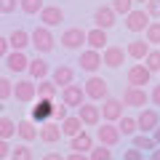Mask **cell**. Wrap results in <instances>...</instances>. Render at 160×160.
Segmentation results:
<instances>
[{"instance_id": "1", "label": "cell", "mask_w": 160, "mask_h": 160, "mask_svg": "<svg viewBox=\"0 0 160 160\" xmlns=\"http://www.w3.org/2000/svg\"><path fill=\"white\" fill-rule=\"evenodd\" d=\"M83 88H86V96L91 99L93 104L96 102H107L109 99V83L102 78V75H91V78L83 83Z\"/></svg>"}, {"instance_id": "2", "label": "cell", "mask_w": 160, "mask_h": 160, "mask_svg": "<svg viewBox=\"0 0 160 160\" xmlns=\"http://www.w3.org/2000/svg\"><path fill=\"white\" fill-rule=\"evenodd\" d=\"M59 43H62L67 51H80L83 46H88V29H83V27H69V29H64V32H62Z\"/></svg>"}, {"instance_id": "3", "label": "cell", "mask_w": 160, "mask_h": 160, "mask_svg": "<svg viewBox=\"0 0 160 160\" xmlns=\"http://www.w3.org/2000/svg\"><path fill=\"white\" fill-rule=\"evenodd\" d=\"M53 46H56V38H53V32L48 27H43V24H38V27L32 29V48L38 53H51Z\"/></svg>"}, {"instance_id": "4", "label": "cell", "mask_w": 160, "mask_h": 160, "mask_svg": "<svg viewBox=\"0 0 160 160\" xmlns=\"http://www.w3.org/2000/svg\"><path fill=\"white\" fill-rule=\"evenodd\" d=\"M53 112H56V102H51V99H38L35 107L29 109V120H35L38 126H46V123L53 120Z\"/></svg>"}, {"instance_id": "5", "label": "cell", "mask_w": 160, "mask_h": 160, "mask_svg": "<svg viewBox=\"0 0 160 160\" xmlns=\"http://www.w3.org/2000/svg\"><path fill=\"white\" fill-rule=\"evenodd\" d=\"M149 24H152V16H149L147 8H133V11L126 16V29H128V32H133V35L147 32Z\"/></svg>"}, {"instance_id": "6", "label": "cell", "mask_w": 160, "mask_h": 160, "mask_svg": "<svg viewBox=\"0 0 160 160\" xmlns=\"http://www.w3.org/2000/svg\"><path fill=\"white\" fill-rule=\"evenodd\" d=\"M78 64H80V69H83V72H88V78H91V75H96V69L104 64V56H102V51H93V48H83V51H80Z\"/></svg>"}, {"instance_id": "7", "label": "cell", "mask_w": 160, "mask_h": 160, "mask_svg": "<svg viewBox=\"0 0 160 160\" xmlns=\"http://www.w3.org/2000/svg\"><path fill=\"white\" fill-rule=\"evenodd\" d=\"M136 123H139V133H149V136H152V133L160 128V112L144 107L142 112L136 115Z\"/></svg>"}, {"instance_id": "8", "label": "cell", "mask_w": 160, "mask_h": 160, "mask_svg": "<svg viewBox=\"0 0 160 160\" xmlns=\"http://www.w3.org/2000/svg\"><path fill=\"white\" fill-rule=\"evenodd\" d=\"M96 139H99V144H104V147H118L120 144V139H123V133H120V128H118V123H102V126L96 128Z\"/></svg>"}, {"instance_id": "9", "label": "cell", "mask_w": 160, "mask_h": 160, "mask_svg": "<svg viewBox=\"0 0 160 160\" xmlns=\"http://www.w3.org/2000/svg\"><path fill=\"white\" fill-rule=\"evenodd\" d=\"M13 96H16V102H22V104L35 102V99H38V83H35L32 78H22V80H16Z\"/></svg>"}, {"instance_id": "10", "label": "cell", "mask_w": 160, "mask_h": 160, "mask_svg": "<svg viewBox=\"0 0 160 160\" xmlns=\"http://www.w3.org/2000/svg\"><path fill=\"white\" fill-rule=\"evenodd\" d=\"M126 78H128V86H133V88H144L152 83V72L147 69V64H131Z\"/></svg>"}, {"instance_id": "11", "label": "cell", "mask_w": 160, "mask_h": 160, "mask_svg": "<svg viewBox=\"0 0 160 160\" xmlns=\"http://www.w3.org/2000/svg\"><path fill=\"white\" fill-rule=\"evenodd\" d=\"M123 99H115V96H109L107 102H102V118H104V123H120V120L126 118L123 115Z\"/></svg>"}, {"instance_id": "12", "label": "cell", "mask_w": 160, "mask_h": 160, "mask_svg": "<svg viewBox=\"0 0 160 160\" xmlns=\"http://www.w3.org/2000/svg\"><path fill=\"white\" fill-rule=\"evenodd\" d=\"M86 88L83 86H78V83H72L69 88H64L62 91V104H67L69 109H80L83 104H86Z\"/></svg>"}, {"instance_id": "13", "label": "cell", "mask_w": 160, "mask_h": 160, "mask_svg": "<svg viewBox=\"0 0 160 160\" xmlns=\"http://www.w3.org/2000/svg\"><path fill=\"white\" fill-rule=\"evenodd\" d=\"M3 62H6V69H8V72H13V75L29 72V56L24 51H11Z\"/></svg>"}, {"instance_id": "14", "label": "cell", "mask_w": 160, "mask_h": 160, "mask_svg": "<svg viewBox=\"0 0 160 160\" xmlns=\"http://www.w3.org/2000/svg\"><path fill=\"white\" fill-rule=\"evenodd\" d=\"M147 102H152V99H149V93L144 91V88L128 86L126 91H123V104H126V107H139V109H144V107H147Z\"/></svg>"}, {"instance_id": "15", "label": "cell", "mask_w": 160, "mask_h": 160, "mask_svg": "<svg viewBox=\"0 0 160 160\" xmlns=\"http://www.w3.org/2000/svg\"><path fill=\"white\" fill-rule=\"evenodd\" d=\"M115 19H118V13L112 11V6H99L96 11H93V24H96L99 29H112Z\"/></svg>"}, {"instance_id": "16", "label": "cell", "mask_w": 160, "mask_h": 160, "mask_svg": "<svg viewBox=\"0 0 160 160\" xmlns=\"http://www.w3.org/2000/svg\"><path fill=\"white\" fill-rule=\"evenodd\" d=\"M78 115H80V120L86 123V126H102V107H96L93 102H86L83 107L78 109Z\"/></svg>"}, {"instance_id": "17", "label": "cell", "mask_w": 160, "mask_h": 160, "mask_svg": "<svg viewBox=\"0 0 160 160\" xmlns=\"http://www.w3.org/2000/svg\"><path fill=\"white\" fill-rule=\"evenodd\" d=\"M102 56H104V67L118 69V67H123V62L128 59V51H126V48H120V46H109Z\"/></svg>"}, {"instance_id": "18", "label": "cell", "mask_w": 160, "mask_h": 160, "mask_svg": "<svg viewBox=\"0 0 160 160\" xmlns=\"http://www.w3.org/2000/svg\"><path fill=\"white\" fill-rule=\"evenodd\" d=\"M51 80L64 91V88H69V86L75 83V69L69 67V64H59V67L51 72Z\"/></svg>"}, {"instance_id": "19", "label": "cell", "mask_w": 160, "mask_h": 160, "mask_svg": "<svg viewBox=\"0 0 160 160\" xmlns=\"http://www.w3.org/2000/svg\"><path fill=\"white\" fill-rule=\"evenodd\" d=\"M51 72H53V69L48 67V62L43 56L29 59V78H32V80H38V83H40V80H48V78H51Z\"/></svg>"}, {"instance_id": "20", "label": "cell", "mask_w": 160, "mask_h": 160, "mask_svg": "<svg viewBox=\"0 0 160 160\" xmlns=\"http://www.w3.org/2000/svg\"><path fill=\"white\" fill-rule=\"evenodd\" d=\"M62 22H64V11L59 6H46L43 8V13H40V24H43V27L53 29V27H59Z\"/></svg>"}, {"instance_id": "21", "label": "cell", "mask_w": 160, "mask_h": 160, "mask_svg": "<svg viewBox=\"0 0 160 160\" xmlns=\"http://www.w3.org/2000/svg\"><path fill=\"white\" fill-rule=\"evenodd\" d=\"M62 136H64L62 123H56V120L46 123V126H40V142H43V144H56Z\"/></svg>"}, {"instance_id": "22", "label": "cell", "mask_w": 160, "mask_h": 160, "mask_svg": "<svg viewBox=\"0 0 160 160\" xmlns=\"http://www.w3.org/2000/svg\"><path fill=\"white\" fill-rule=\"evenodd\" d=\"M126 51H128V56H131L133 62H144V59L149 56V51H152V46H149L147 40H139V38H133L131 43L126 46Z\"/></svg>"}, {"instance_id": "23", "label": "cell", "mask_w": 160, "mask_h": 160, "mask_svg": "<svg viewBox=\"0 0 160 160\" xmlns=\"http://www.w3.org/2000/svg\"><path fill=\"white\" fill-rule=\"evenodd\" d=\"M88 48H93V51H107L109 48V38H107V29H99V27H93V29H88Z\"/></svg>"}, {"instance_id": "24", "label": "cell", "mask_w": 160, "mask_h": 160, "mask_svg": "<svg viewBox=\"0 0 160 160\" xmlns=\"http://www.w3.org/2000/svg\"><path fill=\"white\" fill-rule=\"evenodd\" d=\"M19 139H22L24 144L35 142V139H40V126L35 123V120H19Z\"/></svg>"}, {"instance_id": "25", "label": "cell", "mask_w": 160, "mask_h": 160, "mask_svg": "<svg viewBox=\"0 0 160 160\" xmlns=\"http://www.w3.org/2000/svg\"><path fill=\"white\" fill-rule=\"evenodd\" d=\"M69 149H72V152H80V155H91V149H93V136H91L88 131H83L80 136L69 139Z\"/></svg>"}, {"instance_id": "26", "label": "cell", "mask_w": 160, "mask_h": 160, "mask_svg": "<svg viewBox=\"0 0 160 160\" xmlns=\"http://www.w3.org/2000/svg\"><path fill=\"white\" fill-rule=\"evenodd\" d=\"M62 131H64L67 139H75V136H80V133L86 131V123L80 120V115H69V118L62 123Z\"/></svg>"}, {"instance_id": "27", "label": "cell", "mask_w": 160, "mask_h": 160, "mask_svg": "<svg viewBox=\"0 0 160 160\" xmlns=\"http://www.w3.org/2000/svg\"><path fill=\"white\" fill-rule=\"evenodd\" d=\"M8 40H11V48H13V51H24L27 46H32V32L16 27L11 35H8Z\"/></svg>"}, {"instance_id": "28", "label": "cell", "mask_w": 160, "mask_h": 160, "mask_svg": "<svg viewBox=\"0 0 160 160\" xmlns=\"http://www.w3.org/2000/svg\"><path fill=\"white\" fill-rule=\"evenodd\" d=\"M13 136H19V123H13L8 115L0 118V142H11Z\"/></svg>"}, {"instance_id": "29", "label": "cell", "mask_w": 160, "mask_h": 160, "mask_svg": "<svg viewBox=\"0 0 160 160\" xmlns=\"http://www.w3.org/2000/svg\"><path fill=\"white\" fill-rule=\"evenodd\" d=\"M131 147H136V149H142V152H144V149H147V152L152 155L155 149H158V142H155V139L149 136V133H136V136L131 139Z\"/></svg>"}, {"instance_id": "30", "label": "cell", "mask_w": 160, "mask_h": 160, "mask_svg": "<svg viewBox=\"0 0 160 160\" xmlns=\"http://www.w3.org/2000/svg\"><path fill=\"white\" fill-rule=\"evenodd\" d=\"M56 93H59V86L53 83L51 78L38 83V99H51V102H53V99H56Z\"/></svg>"}, {"instance_id": "31", "label": "cell", "mask_w": 160, "mask_h": 160, "mask_svg": "<svg viewBox=\"0 0 160 160\" xmlns=\"http://www.w3.org/2000/svg\"><path fill=\"white\" fill-rule=\"evenodd\" d=\"M118 128H120V133L123 136H136V131H139V123H136V118H131V115H126V118L118 123Z\"/></svg>"}, {"instance_id": "32", "label": "cell", "mask_w": 160, "mask_h": 160, "mask_svg": "<svg viewBox=\"0 0 160 160\" xmlns=\"http://www.w3.org/2000/svg\"><path fill=\"white\" fill-rule=\"evenodd\" d=\"M43 8H46L43 0H22V13H27V16H40Z\"/></svg>"}, {"instance_id": "33", "label": "cell", "mask_w": 160, "mask_h": 160, "mask_svg": "<svg viewBox=\"0 0 160 160\" xmlns=\"http://www.w3.org/2000/svg\"><path fill=\"white\" fill-rule=\"evenodd\" d=\"M133 8H136V0H112V11L118 13V16H120V13H123V16H128Z\"/></svg>"}, {"instance_id": "34", "label": "cell", "mask_w": 160, "mask_h": 160, "mask_svg": "<svg viewBox=\"0 0 160 160\" xmlns=\"http://www.w3.org/2000/svg\"><path fill=\"white\" fill-rule=\"evenodd\" d=\"M11 160H35V152L29 149V144H16L13 147V155H11Z\"/></svg>"}, {"instance_id": "35", "label": "cell", "mask_w": 160, "mask_h": 160, "mask_svg": "<svg viewBox=\"0 0 160 160\" xmlns=\"http://www.w3.org/2000/svg\"><path fill=\"white\" fill-rule=\"evenodd\" d=\"M144 40H147L149 46H160V22L149 24V29L144 32Z\"/></svg>"}, {"instance_id": "36", "label": "cell", "mask_w": 160, "mask_h": 160, "mask_svg": "<svg viewBox=\"0 0 160 160\" xmlns=\"http://www.w3.org/2000/svg\"><path fill=\"white\" fill-rule=\"evenodd\" d=\"M144 64H147V69L149 72H160V48H152V51H149V56L144 59Z\"/></svg>"}, {"instance_id": "37", "label": "cell", "mask_w": 160, "mask_h": 160, "mask_svg": "<svg viewBox=\"0 0 160 160\" xmlns=\"http://www.w3.org/2000/svg\"><path fill=\"white\" fill-rule=\"evenodd\" d=\"M13 88H16V83H11V78H3L0 80V99L8 102V99L13 96Z\"/></svg>"}, {"instance_id": "38", "label": "cell", "mask_w": 160, "mask_h": 160, "mask_svg": "<svg viewBox=\"0 0 160 160\" xmlns=\"http://www.w3.org/2000/svg\"><path fill=\"white\" fill-rule=\"evenodd\" d=\"M91 160H112V149L104 147V144H99V147L91 149V155H88Z\"/></svg>"}, {"instance_id": "39", "label": "cell", "mask_w": 160, "mask_h": 160, "mask_svg": "<svg viewBox=\"0 0 160 160\" xmlns=\"http://www.w3.org/2000/svg\"><path fill=\"white\" fill-rule=\"evenodd\" d=\"M16 8H22V0H0V11L6 13V16H8V13H13Z\"/></svg>"}, {"instance_id": "40", "label": "cell", "mask_w": 160, "mask_h": 160, "mask_svg": "<svg viewBox=\"0 0 160 160\" xmlns=\"http://www.w3.org/2000/svg\"><path fill=\"white\" fill-rule=\"evenodd\" d=\"M123 160H144V152L136 147H128L126 152H123Z\"/></svg>"}, {"instance_id": "41", "label": "cell", "mask_w": 160, "mask_h": 160, "mask_svg": "<svg viewBox=\"0 0 160 160\" xmlns=\"http://www.w3.org/2000/svg\"><path fill=\"white\" fill-rule=\"evenodd\" d=\"M144 8L149 11V16H152V19H160V0H149Z\"/></svg>"}, {"instance_id": "42", "label": "cell", "mask_w": 160, "mask_h": 160, "mask_svg": "<svg viewBox=\"0 0 160 160\" xmlns=\"http://www.w3.org/2000/svg\"><path fill=\"white\" fill-rule=\"evenodd\" d=\"M11 51H13V48H11V40H8V38H0V56L6 59Z\"/></svg>"}, {"instance_id": "43", "label": "cell", "mask_w": 160, "mask_h": 160, "mask_svg": "<svg viewBox=\"0 0 160 160\" xmlns=\"http://www.w3.org/2000/svg\"><path fill=\"white\" fill-rule=\"evenodd\" d=\"M11 155H13V147L8 142H0V158L6 160V158H11Z\"/></svg>"}, {"instance_id": "44", "label": "cell", "mask_w": 160, "mask_h": 160, "mask_svg": "<svg viewBox=\"0 0 160 160\" xmlns=\"http://www.w3.org/2000/svg\"><path fill=\"white\" fill-rule=\"evenodd\" d=\"M149 99H152V104H155V107H160V83H158V86L152 88V93H149Z\"/></svg>"}, {"instance_id": "45", "label": "cell", "mask_w": 160, "mask_h": 160, "mask_svg": "<svg viewBox=\"0 0 160 160\" xmlns=\"http://www.w3.org/2000/svg\"><path fill=\"white\" fill-rule=\"evenodd\" d=\"M40 160H67V158H64V155H59V152H46Z\"/></svg>"}, {"instance_id": "46", "label": "cell", "mask_w": 160, "mask_h": 160, "mask_svg": "<svg viewBox=\"0 0 160 160\" xmlns=\"http://www.w3.org/2000/svg\"><path fill=\"white\" fill-rule=\"evenodd\" d=\"M67 160H91V158H88V155H80V152H69Z\"/></svg>"}, {"instance_id": "47", "label": "cell", "mask_w": 160, "mask_h": 160, "mask_svg": "<svg viewBox=\"0 0 160 160\" xmlns=\"http://www.w3.org/2000/svg\"><path fill=\"white\" fill-rule=\"evenodd\" d=\"M149 160H160V147H158V149H155V152H152V155H149Z\"/></svg>"}, {"instance_id": "48", "label": "cell", "mask_w": 160, "mask_h": 160, "mask_svg": "<svg viewBox=\"0 0 160 160\" xmlns=\"http://www.w3.org/2000/svg\"><path fill=\"white\" fill-rule=\"evenodd\" d=\"M152 139H155V142H158V147H160V128H158V131L152 133Z\"/></svg>"}, {"instance_id": "49", "label": "cell", "mask_w": 160, "mask_h": 160, "mask_svg": "<svg viewBox=\"0 0 160 160\" xmlns=\"http://www.w3.org/2000/svg\"><path fill=\"white\" fill-rule=\"evenodd\" d=\"M136 3H142V6H147V3H149V0H136Z\"/></svg>"}]
</instances>
